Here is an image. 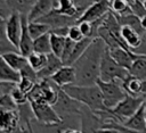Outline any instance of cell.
<instances>
[{
    "label": "cell",
    "instance_id": "obj_1",
    "mask_svg": "<svg viewBox=\"0 0 146 133\" xmlns=\"http://www.w3.org/2000/svg\"><path fill=\"white\" fill-rule=\"evenodd\" d=\"M105 41L97 36L92 40L86 51L72 64L76 70L75 84H95L99 80L100 64L105 51L107 50Z\"/></svg>",
    "mask_w": 146,
    "mask_h": 133
},
{
    "label": "cell",
    "instance_id": "obj_2",
    "mask_svg": "<svg viewBox=\"0 0 146 133\" xmlns=\"http://www.w3.org/2000/svg\"><path fill=\"white\" fill-rule=\"evenodd\" d=\"M70 97L80 101L82 105L89 107L94 111L108 110L104 103L100 88L97 83L95 84H68L62 88Z\"/></svg>",
    "mask_w": 146,
    "mask_h": 133
},
{
    "label": "cell",
    "instance_id": "obj_3",
    "mask_svg": "<svg viewBox=\"0 0 146 133\" xmlns=\"http://www.w3.org/2000/svg\"><path fill=\"white\" fill-rule=\"evenodd\" d=\"M129 69H127L125 67L119 65L110 55L108 52V48L105 51L103 59H102V64H100V75H99V80L102 81H117V82H122L128 75H129Z\"/></svg>",
    "mask_w": 146,
    "mask_h": 133
},
{
    "label": "cell",
    "instance_id": "obj_4",
    "mask_svg": "<svg viewBox=\"0 0 146 133\" xmlns=\"http://www.w3.org/2000/svg\"><path fill=\"white\" fill-rule=\"evenodd\" d=\"M30 105L33 110V115L38 122L46 124L47 126H56L62 124L64 120L58 115L54 105L47 101H30Z\"/></svg>",
    "mask_w": 146,
    "mask_h": 133
},
{
    "label": "cell",
    "instance_id": "obj_5",
    "mask_svg": "<svg viewBox=\"0 0 146 133\" xmlns=\"http://www.w3.org/2000/svg\"><path fill=\"white\" fill-rule=\"evenodd\" d=\"M146 101V94L132 95L127 93L125 97L112 109H110L115 116H117L122 122L132 116Z\"/></svg>",
    "mask_w": 146,
    "mask_h": 133
},
{
    "label": "cell",
    "instance_id": "obj_6",
    "mask_svg": "<svg viewBox=\"0 0 146 133\" xmlns=\"http://www.w3.org/2000/svg\"><path fill=\"white\" fill-rule=\"evenodd\" d=\"M97 84L100 88L104 103L107 109L114 108L127 94V92L122 88V82H117V81L107 82V81L98 80Z\"/></svg>",
    "mask_w": 146,
    "mask_h": 133
},
{
    "label": "cell",
    "instance_id": "obj_7",
    "mask_svg": "<svg viewBox=\"0 0 146 133\" xmlns=\"http://www.w3.org/2000/svg\"><path fill=\"white\" fill-rule=\"evenodd\" d=\"M83 105L73 99L72 97H70L62 88L59 90V95L57 101L54 103V108L56 109V111L58 113V115L63 118V120L67 117H71L73 115H80L81 109H82Z\"/></svg>",
    "mask_w": 146,
    "mask_h": 133
},
{
    "label": "cell",
    "instance_id": "obj_8",
    "mask_svg": "<svg viewBox=\"0 0 146 133\" xmlns=\"http://www.w3.org/2000/svg\"><path fill=\"white\" fill-rule=\"evenodd\" d=\"M1 24L5 27V31L9 41L18 49L19 40L22 35V14H19L18 11H13L7 19H1Z\"/></svg>",
    "mask_w": 146,
    "mask_h": 133
},
{
    "label": "cell",
    "instance_id": "obj_9",
    "mask_svg": "<svg viewBox=\"0 0 146 133\" xmlns=\"http://www.w3.org/2000/svg\"><path fill=\"white\" fill-rule=\"evenodd\" d=\"M108 11H111V6H110V0H97L92 2L90 6H88L81 16L78 18L79 22H96L102 19Z\"/></svg>",
    "mask_w": 146,
    "mask_h": 133
},
{
    "label": "cell",
    "instance_id": "obj_10",
    "mask_svg": "<svg viewBox=\"0 0 146 133\" xmlns=\"http://www.w3.org/2000/svg\"><path fill=\"white\" fill-rule=\"evenodd\" d=\"M36 20L48 24L51 27V30L58 28V27H63V26H70L72 24L78 23V18L71 17V16H67V15H64V14H60L55 8L52 10H50L48 14H46L42 17L38 18Z\"/></svg>",
    "mask_w": 146,
    "mask_h": 133
},
{
    "label": "cell",
    "instance_id": "obj_11",
    "mask_svg": "<svg viewBox=\"0 0 146 133\" xmlns=\"http://www.w3.org/2000/svg\"><path fill=\"white\" fill-rule=\"evenodd\" d=\"M21 118L18 109L15 110H1L0 130L1 132H16L22 131Z\"/></svg>",
    "mask_w": 146,
    "mask_h": 133
},
{
    "label": "cell",
    "instance_id": "obj_12",
    "mask_svg": "<svg viewBox=\"0 0 146 133\" xmlns=\"http://www.w3.org/2000/svg\"><path fill=\"white\" fill-rule=\"evenodd\" d=\"M50 78L59 86L63 88L68 84H73L76 81V70L73 65H63L58 70H56Z\"/></svg>",
    "mask_w": 146,
    "mask_h": 133
},
{
    "label": "cell",
    "instance_id": "obj_13",
    "mask_svg": "<svg viewBox=\"0 0 146 133\" xmlns=\"http://www.w3.org/2000/svg\"><path fill=\"white\" fill-rule=\"evenodd\" d=\"M123 125L131 132H146V105L144 103L132 116L127 118Z\"/></svg>",
    "mask_w": 146,
    "mask_h": 133
},
{
    "label": "cell",
    "instance_id": "obj_14",
    "mask_svg": "<svg viewBox=\"0 0 146 133\" xmlns=\"http://www.w3.org/2000/svg\"><path fill=\"white\" fill-rule=\"evenodd\" d=\"M108 52L112 56V58L121 66L125 67L129 69L132 65L133 59L137 57V53L133 52L130 49L123 48V47H114V48H108Z\"/></svg>",
    "mask_w": 146,
    "mask_h": 133
},
{
    "label": "cell",
    "instance_id": "obj_15",
    "mask_svg": "<svg viewBox=\"0 0 146 133\" xmlns=\"http://www.w3.org/2000/svg\"><path fill=\"white\" fill-rule=\"evenodd\" d=\"M27 25H29L27 15H22V35H21L18 49H19V52L26 57L34 51V49H33L34 39L31 36Z\"/></svg>",
    "mask_w": 146,
    "mask_h": 133
},
{
    "label": "cell",
    "instance_id": "obj_16",
    "mask_svg": "<svg viewBox=\"0 0 146 133\" xmlns=\"http://www.w3.org/2000/svg\"><path fill=\"white\" fill-rule=\"evenodd\" d=\"M55 7H57V0H35L33 7L27 14V18L30 22L36 20L38 18L48 14Z\"/></svg>",
    "mask_w": 146,
    "mask_h": 133
},
{
    "label": "cell",
    "instance_id": "obj_17",
    "mask_svg": "<svg viewBox=\"0 0 146 133\" xmlns=\"http://www.w3.org/2000/svg\"><path fill=\"white\" fill-rule=\"evenodd\" d=\"M63 65H64V63H63V60H62L60 57L56 56L52 52L48 53V59H47V63H46L44 67L41 68L40 70H38V77H39V80H43V78L50 77Z\"/></svg>",
    "mask_w": 146,
    "mask_h": 133
},
{
    "label": "cell",
    "instance_id": "obj_18",
    "mask_svg": "<svg viewBox=\"0 0 146 133\" xmlns=\"http://www.w3.org/2000/svg\"><path fill=\"white\" fill-rule=\"evenodd\" d=\"M121 36H122L124 43L131 50L137 48L143 40V35L129 25H121Z\"/></svg>",
    "mask_w": 146,
    "mask_h": 133
},
{
    "label": "cell",
    "instance_id": "obj_19",
    "mask_svg": "<svg viewBox=\"0 0 146 133\" xmlns=\"http://www.w3.org/2000/svg\"><path fill=\"white\" fill-rule=\"evenodd\" d=\"M1 58L3 60H6V63L8 65H10L11 67H14L15 69H17L19 72L29 63L27 57L22 55L19 51H9V52L1 53Z\"/></svg>",
    "mask_w": 146,
    "mask_h": 133
},
{
    "label": "cell",
    "instance_id": "obj_20",
    "mask_svg": "<svg viewBox=\"0 0 146 133\" xmlns=\"http://www.w3.org/2000/svg\"><path fill=\"white\" fill-rule=\"evenodd\" d=\"M22 78V74L19 70L15 69L10 65L6 63L1 58V64H0V81H7V82H13V83H19Z\"/></svg>",
    "mask_w": 146,
    "mask_h": 133
},
{
    "label": "cell",
    "instance_id": "obj_21",
    "mask_svg": "<svg viewBox=\"0 0 146 133\" xmlns=\"http://www.w3.org/2000/svg\"><path fill=\"white\" fill-rule=\"evenodd\" d=\"M55 9L58 13L71 17L79 18L81 16V11L74 0H57V7H55Z\"/></svg>",
    "mask_w": 146,
    "mask_h": 133
},
{
    "label": "cell",
    "instance_id": "obj_22",
    "mask_svg": "<svg viewBox=\"0 0 146 133\" xmlns=\"http://www.w3.org/2000/svg\"><path fill=\"white\" fill-rule=\"evenodd\" d=\"M130 75H133L140 80L146 78V56L137 53V57L133 59L131 67L129 68Z\"/></svg>",
    "mask_w": 146,
    "mask_h": 133
},
{
    "label": "cell",
    "instance_id": "obj_23",
    "mask_svg": "<svg viewBox=\"0 0 146 133\" xmlns=\"http://www.w3.org/2000/svg\"><path fill=\"white\" fill-rule=\"evenodd\" d=\"M122 88L124 91L129 94L132 95H139L141 93V80L133 76V75H128L123 81H122Z\"/></svg>",
    "mask_w": 146,
    "mask_h": 133
},
{
    "label": "cell",
    "instance_id": "obj_24",
    "mask_svg": "<svg viewBox=\"0 0 146 133\" xmlns=\"http://www.w3.org/2000/svg\"><path fill=\"white\" fill-rule=\"evenodd\" d=\"M95 38H90V36H86V38H83L82 40H80V41H76L75 42V44H74V48H73V51H72V55H71V57L68 58V61H67V64L66 65H72L84 51H86V49L89 47V44L92 42V40H94Z\"/></svg>",
    "mask_w": 146,
    "mask_h": 133
},
{
    "label": "cell",
    "instance_id": "obj_25",
    "mask_svg": "<svg viewBox=\"0 0 146 133\" xmlns=\"http://www.w3.org/2000/svg\"><path fill=\"white\" fill-rule=\"evenodd\" d=\"M33 49L36 52H41V53H50L51 51V42H50V32L42 34L40 36H38L36 39H34L33 42Z\"/></svg>",
    "mask_w": 146,
    "mask_h": 133
},
{
    "label": "cell",
    "instance_id": "obj_26",
    "mask_svg": "<svg viewBox=\"0 0 146 133\" xmlns=\"http://www.w3.org/2000/svg\"><path fill=\"white\" fill-rule=\"evenodd\" d=\"M13 11H18L22 15H27L35 1L31 0H6Z\"/></svg>",
    "mask_w": 146,
    "mask_h": 133
},
{
    "label": "cell",
    "instance_id": "obj_27",
    "mask_svg": "<svg viewBox=\"0 0 146 133\" xmlns=\"http://www.w3.org/2000/svg\"><path fill=\"white\" fill-rule=\"evenodd\" d=\"M66 38L59 34H56L54 32H50V42H51V51L58 57H62L65 43H66Z\"/></svg>",
    "mask_w": 146,
    "mask_h": 133
},
{
    "label": "cell",
    "instance_id": "obj_28",
    "mask_svg": "<svg viewBox=\"0 0 146 133\" xmlns=\"http://www.w3.org/2000/svg\"><path fill=\"white\" fill-rule=\"evenodd\" d=\"M29 31H30V34L33 39H36L38 36L42 35V34H46L48 32L51 31V27L46 24V23H42V22H39V20H29Z\"/></svg>",
    "mask_w": 146,
    "mask_h": 133
},
{
    "label": "cell",
    "instance_id": "obj_29",
    "mask_svg": "<svg viewBox=\"0 0 146 133\" xmlns=\"http://www.w3.org/2000/svg\"><path fill=\"white\" fill-rule=\"evenodd\" d=\"M111 11L115 15H127L133 13L128 0H110Z\"/></svg>",
    "mask_w": 146,
    "mask_h": 133
},
{
    "label": "cell",
    "instance_id": "obj_30",
    "mask_svg": "<svg viewBox=\"0 0 146 133\" xmlns=\"http://www.w3.org/2000/svg\"><path fill=\"white\" fill-rule=\"evenodd\" d=\"M47 59H48V55L41 53V52H36V51H33L32 53H30V55L27 56L29 64H30L36 72L44 67V65H46V63H47Z\"/></svg>",
    "mask_w": 146,
    "mask_h": 133
},
{
    "label": "cell",
    "instance_id": "obj_31",
    "mask_svg": "<svg viewBox=\"0 0 146 133\" xmlns=\"http://www.w3.org/2000/svg\"><path fill=\"white\" fill-rule=\"evenodd\" d=\"M0 109L1 110H15L18 109V105L15 102L10 93H3L0 97Z\"/></svg>",
    "mask_w": 146,
    "mask_h": 133
},
{
    "label": "cell",
    "instance_id": "obj_32",
    "mask_svg": "<svg viewBox=\"0 0 146 133\" xmlns=\"http://www.w3.org/2000/svg\"><path fill=\"white\" fill-rule=\"evenodd\" d=\"M13 99L15 100V102L19 106V105H24V103H27L30 100H29V93L25 92L24 90H22L18 85H16L13 91L10 92Z\"/></svg>",
    "mask_w": 146,
    "mask_h": 133
},
{
    "label": "cell",
    "instance_id": "obj_33",
    "mask_svg": "<svg viewBox=\"0 0 146 133\" xmlns=\"http://www.w3.org/2000/svg\"><path fill=\"white\" fill-rule=\"evenodd\" d=\"M67 36H68L71 40H73V41H80V40H82L83 38H86V36L83 35V33H82V31H81V28H80V26H79L78 23L70 25Z\"/></svg>",
    "mask_w": 146,
    "mask_h": 133
},
{
    "label": "cell",
    "instance_id": "obj_34",
    "mask_svg": "<svg viewBox=\"0 0 146 133\" xmlns=\"http://www.w3.org/2000/svg\"><path fill=\"white\" fill-rule=\"evenodd\" d=\"M35 81H33V80H31V78H29V77H26V76H22V78H21V81H19V83L17 84L22 90H24L25 92H30L32 89H33V86L35 85Z\"/></svg>",
    "mask_w": 146,
    "mask_h": 133
},
{
    "label": "cell",
    "instance_id": "obj_35",
    "mask_svg": "<svg viewBox=\"0 0 146 133\" xmlns=\"http://www.w3.org/2000/svg\"><path fill=\"white\" fill-rule=\"evenodd\" d=\"M132 51H133V52H136V53L145 55V56H146V35H144V36H143V40H141L140 44H139L137 48L132 49Z\"/></svg>",
    "mask_w": 146,
    "mask_h": 133
},
{
    "label": "cell",
    "instance_id": "obj_36",
    "mask_svg": "<svg viewBox=\"0 0 146 133\" xmlns=\"http://www.w3.org/2000/svg\"><path fill=\"white\" fill-rule=\"evenodd\" d=\"M74 1H75V3H76L78 8L80 9L81 14H82L83 10H84L88 6H90L92 2H95V1H97V0H74Z\"/></svg>",
    "mask_w": 146,
    "mask_h": 133
},
{
    "label": "cell",
    "instance_id": "obj_37",
    "mask_svg": "<svg viewBox=\"0 0 146 133\" xmlns=\"http://www.w3.org/2000/svg\"><path fill=\"white\" fill-rule=\"evenodd\" d=\"M141 93L146 94V78L141 80Z\"/></svg>",
    "mask_w": 146,
    "mask_h": 133
},
{
    "label": "cell",
    "instance_id": "obj_38",
    "mask_svg": "<svg viewBox=\"0 0 146 133\" xmlns=\"http://www.w3.org/2000/svg\"><path fill=\"white\" fill-rule=\"evenodd\" d=\"M140 23H141L143 28L146 31V15H144V16H141V17H140Z\"/></svg>",
    "mask_w": 146,
    "mask_h": 133
},
{
    "label": "cell",
    "instance_id": "obj_39",
    "mask_svg": "<svg viewBox=\"0 0 146 133\" xmlns=\"http://www.w3.org/2000/svg\"><path fill=\"white\" fill-rule=\"evenodd\" d=\"M31 1H35V0H31Z\"/></svg>",
    "mask_w": 146,
    "mask_h": 133
},
{
    "label": "cell",
    "instance_id": "obj_40",
    "mask_svg": "<svg viewBox=\"0 0 146 133\" xmlns=\"http://www.w3.org/2000/svg\"><path fill=\"white\" fill-rule=\"evenodd\" d=\"M145 105H146V102H145Z\"/></svg>",
    "mask_w": 146,
    "mask_h": 133
},
{
    "label": "cell",
    "instance_id": "obj_41",
    "mask_svg": "<svg viewBox=\"0 0 146 133\" xmlns=\"http://www.w3.org/2000/svg\"><path fill=\"white\" fill-rule=\"evenodd\" d=\"M145 35H146V34H145Z\"/></svg>",
    "mask_w": 146,
    "mask_h": 133
}]
</instances>
